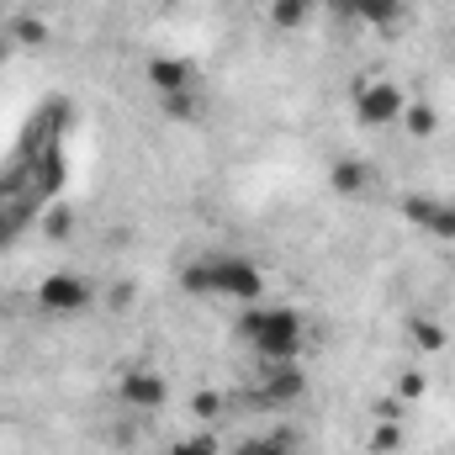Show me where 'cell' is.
<instances>
[{"instance_id":"obj_1","label":"cell","mask_w":455,"mask_h":455,"mask_svg":"<svg viewBox=\"0 0 455 455\" xmlns=\"http://www.w3.org/2000/svg\"><path fill=\"white\" fill-rule=\"evenodd\" d=\"M238 339L259 355V365H286V360H297V355L307 349V323H302V313L286 307V302H270V307L254 302V307L238 318Z\"/></svg>"},{"instance_id":"obj_2","label":"cell","mask_w":455,"mask_h":455,"mask_svg":"<svg viewBox=\"0 0 455 455\" xmlns=\"http://www.w3.org/2000/svg\"><path fill=\"white\" fill-rule=\"evenodd\" d=\"M180 286L191 297H228V302L254 307L265 297V270L249 254H207V259H191L180 270Z\"/></svg>"},{"instance_id":"obj_3","label":"cell","mask_w":455,"mask_h":455,"mask_svg":"<svg viewBox=\"0 0 455 455\" xmlns=\"http://www.w3.org/2000/svg\"><path fill=\"white\" fill-rule=\"evenodd\" d=\"M302 392H307V371H302L297 360H286V365H259V381L243 392V408H249V413H275V408L302 403Z\"/></svg>"},{"instance_id":"obj_4","label":"cell","mask_w":455,"mask_h":455,"mask_svg":"<svg viewBox=\"0 0 455 455\" xmlns=\"http://www.w3.org/2000/svg\"><path fill=\"white\" fill-rule=\"evenodd\" d=\"M32 297H37V313H48V318H80V313H91L96 286L80 270H53V275L37 281Z\"/></svg>"},{"instance_id":"obj_5","label":"cell","mask_w":455,"mask_h":455,"mask_svg":"<svg viewBox=\"0 0 455 455\" xmlns=\"http://www.w3.org/2000/svg\"><path fill=\"white\" fill-rule=\"evenodd\" d=\"M408 107V91L397 80H365L355 85V122L360 127H397Z\"/></svg>"},{"instance_id":"obj_6","label":"cell","mask_w":455,"mask_h":455,"mask_svg":"<svg viewBox=\"0 0 455 455\" xmlns=\"http://www.w3.org/2000/svg\"><path fill=\"white\" fill-rule=\"evenodd\" d=\"M116 397H122V408H132V413H159V408L170 403V381H164V371H154V365H132V371H122Z\"/></svg>"},{"instance_id":"obj_7","label":"cell","mask_w":455,"mask_h":455,"mask_svg":"<svg viewBox=\"0 0 455 455\" xmlns=\"http://www.w3.org/2000/svg\"><path fill=\"white\" fill-rule=\"evenodd\" d=\"M143 80L154 85V96H175V91H196V64L180 53H154L143 64Z\"/></svg>"},{"instance_id":"obj_8","label":"cell","mask_w":455,"mask_h":455,"mask_svg":"<svg viewBox=\"0 0 455 455\" xmlns=\"http://www.w3.org/2000/svg\"><path fill=\"white\" fill-rule=\"evenodd\" d=\"M403 218L435 238H455V202H435V196H403Z\"/></svg>"},{"instance_id":"obj_9","label":"cell","mask_w":455,"mask_h":455,"mask_svg":"<svg viewBox=\"0 0 455 455\" xmlns=\"http://www.w3.org/2000/svg\"><path fill=\"white\" fill-rule=\"evenodd\" d=\"M64 180H69V164H64V143H43V148L32 154V191L48 202V196H59V191H64Z\"/></svg>"},{"instance_id":"obj_10","label":"cell","mask_w":455,"mask_h":455,"mask_svg":"<svg viewBox=\"0 0 455 455\" xmlns=\"http://www.w3.org/2000/svg\"><path fill=\"white\" fill-rule=\"evenodd\" d=\"M37 191H21V196H0V249H11L16 238H21V228L32 223V212H37Z\"/></svg>"},{"instance_id":"obj_11","label":"cell","mask_w":455,"mask_h":455,"mask_svg":"<svg viewBox=\"0 0 455 455\" xmlns=\"http://www.w3.org/2000/svg\"><path fill=\"white\" fill-rule=\"evenodd\" d=\"M365 186H371V164H365V159L344 154V159L329 164V191H334V196H360Z\"/></svg>"},{"instance_id":"obj_12","label":"cell","mask_w":455,"mask_h":455,"mask_svg":"<svg viewBox=\"0 0 455 455\" xmlns=\"http://www.w3.org/2000/svg\"><path fill=\"white\" fill-rule=\"evenodd\" d=\"M403 329H408V339H413L419 355H440V349L451 344V329H445V323H435L429 313H408V323H403Z\"/></svg>"},{"instance_id":"obj_13","label":"cell","mask_w":455,"mask_h":455,"mask_svg":"<svg viewBox=\"0 0 455 455\" xmlns=\"http://www.w3.org/2000/svg\"><path fill=\"white\" fill-rule=\"evenodd\" d=\"M403 16H408V0H355V21H365V27H376V32L397 27Z\"/></svg>"},{"instance_id":"obj_14","label":"cell","mask_w":455,"mask_h":455,"mask_svg":"<svg viewBox=\"0 0 455 455\" xmlns=\"http://www.w3.org/2000/svg\"><path fill=\"white\" fill-rule=\"evenodd\" d=\"M397 127H403L408 138H419V143H424V138H435V132H440V107H435V101H413V96H408V107H403V122H397Z\"/></svg>"},{"instance_id":"obj_15","label":"cell","mask_w":455,"mask_h":455,"mask_svg":"<svg viewBox=\"0 0 455 455\" xmlns=\"http://www.w3.org/2000/svg\"><path fill=\"white\" fill-rule=\"evenodd\" d=\"M318 5H323V0H270V27H275V32H297V27L313 21Z\"/></svg>"},{"instance_id":"obj_16","label":"cell","mask_w":455,"mask_h":455,"mask_svg":"<svg viewBox=\"0 0 455 455\" xmlns=\"http://www.w3.org/2000/svg\"><path fill=\"white\" fill-rule=\"evenodd\" d=\"M403 445H408L403 419H376V424H371V440H365V451L371 455H397Z\"/></svg>"},{"instance_id":"obj_17","label":"cell","mask_w":455,"mask_h":455,"mask_svg":"<svg viewBox=\"0 0 455 455\" xmlns=\"http://www.w3.org/2000/svg\"><path fill=\"white\" fill-rule=\"evenodd\" d=\"M228 455H297V435H254V440H238Z\"/></svg>"},{"instance_id":"obj_18","label":"cell","mask_w":455,"mask_h":455,"mask_svg":"<svg viewBox=\"0 0 455 455\" xmlns=\"http://www.w3.org/2000/svg\"><path fill=\"white\" fill-rule=\"evenodd\" d=\"M11 37H16L21 48H43V43H48L53 32H48V21H43L37 11H21V16L11 21Z\"/></svg>"},{"instance_id":"obj_19","label":"cell","mask_w":455,"mask_h":455,"mask_svg":"<svg viewBox=\"0 0 455 455\" xmlns=\"http://www.w3.org/2000/svg\"><path fill=\"white\" fill-rule=\"evenodd\" d=\"M159 112L170 122H196L202 116V96L196 91H175V96H159Z\"/></svg>"},{"instance_id":"obj_20","label":"cell","mask_w":455,"mask_h":455,"mask_svg":"<svg viewBox=\"0 0 455 455\" xmlns=\"http://www.w3.org/2000/svg\"><path fill=\"white\" fill-rule=\"evenodd\" d=\"M191 413L212 424V419H223V413H228V397H223V392H218V387H202V392L191 397Z\"/></svg>"},{"instance_id":"obj_21","label":"cell","mask_w":455,"mask_h":455,"mask_svg":"<svg viewBox=\"0 0 455 455\" xmlns=\"http://www.w3.org/2000/svg\"><path fill=\"white\" fill-rule=\"evenodd\" d=\"M43 233H48V238H69V233H75V207L53 202V207L43 212Z\"/></svg>"},{"instance_id":"obj_22","label":"cell","mask_w":455,"mask_h":455,"mask_svg":"<svg viewBox=\"0 0 455 455\" xmlns=\"http://www.w3.org/2000/svg\"><path fill=\"white\" fill-rule=\"evenodd\" d=\"M164 455H223V445H218V440L202 429V435H186V440H175Z\"/></svg>"},{"instance_id":"obj_23","label":"cell","mask_w":455,"mask_h":455,"mask_svg":"<svg viewBox=\"0 0 455 455\" xmlns=\"http://www.w3.org/2000/svg\"><path fill=\"white\" fill-rule=\"evenodd\" d=\"M424 387H429V376H424V371H403V376H397V387H392V392H397V397H403V403H413V397H424Z\"/></svg>"},{"instance_id":"obj_24","label":"cell","mask_w":455,"mask_h":455,"mask_svg":"<svg viewBox=\"0 0 455 455\" xmlns=\"http://www.w3.org/2000/svg\"><path fill=\"white\" fill-rule=\"evenodd\" d=\"M371 413H376V419H403V397H397V392H387V397H376V403H371Z\"/></svg>"},{"instance_id":"obj_25","label":"cell","mask_w":455,"mask_h":455,"mask_svg":"<svg viewBox=\"0 0 455 455\" xmlns=\"http://www.w3.org/2000/svg\"><path fill=\"white\" fill-rule=\"evenodd\" d=\"M323 5H329L339 21H355V0H323Z\"/></svg>"},{"instance_id":"obj_26","label":"cell","mask_w":455,"mask_h":455,"mask_svg":"<svg viewBox=\"0 0 455 455\" xmlns=\"http://www.w3.org/2000/svg\"><path fill=\"white\" fill-rule=\"evenodd\" d=\"M5 59H11V43H5V37H0V64H5Z\"/></svg>"}]
</instances>
